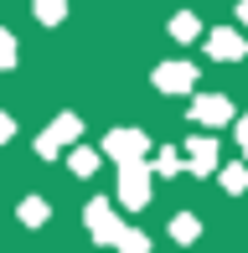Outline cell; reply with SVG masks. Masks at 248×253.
Returning a JSON list of instances; mask_svg holds the SVG:
<instances>
[{"instance_id":"cell-1","label":"cell","mask_w":248,"mask_h":253,"mask_svg":"<svg viewBox=\"0 0 248 253\" xmlns=\"http://www.w3.org/2000/svg\"><path fill=\"white\" fill-rule=\"evenodd\" d=\"M78 134H83V124H78L73 114H62V119L52 124V129L41 134V140H37V150H41V155H57L62 145H67V140H78Z\"/></svg>"},{"instance_id":"cell-2","label":"cell","mask_w":248,"mask_h":253,"mask_svg":"<svg viewBox=\"0 0 248 253\" xmlns=\"http://www.w3.org/2000/svg\"><path fill=\"white\" fill-rule=\"evenodd\" d=\"M155 83H161L165 93H186V88L197 83V67H186V62H171V67H161V73H155Z\"/></svg>"},{"instance_id":"cell-3","label":"cell","mask_w":248,"mask_h":253,"mask_svg":"<svg viewBox=\"0 0 248 253\" xmlns=\"http://www.w3.org/2000/svg\"><path fill=\"white\" fill-rule=\"evenodd\" d=\"M207 52H212V57H222V62H233V57H243V52H248V42L238 37V31H212V37H207Z\"/></svg>"},{"instance_id":"cell-4","label":"cell","mask_w":248,"mask_h":253,"mask_svg":"<svg viewBox=\"0 0 248 253\" xmlns=\"http://www.w3.org/2000/svg\"><path fill=\"white\" fill-rule=\"evenodd\" d=\"M109 155H124V160L145 155V134H134V129H129V134H124V129H119V134H109Z\"/></svg>"},{"instance_id":"cell-5","label":"cell","mask_w":248,"mask_h":253,"mask_svg":"<svg viewBox=\"0 0 248 253\" xmlns=\"http://www.w3.org/2000/svg\"><path fill=\"white\" fill-rule=\"evenodd\" d=\"M124 197H129V207L145 202V166H134V160H124Z\"/></svg>"},{"instance_id":"cell-6","label":"cell","mask_w":248,"mask_h":253,"mask_svg":"<svg viewBox=\"0 0 248 253\" xmlns=\"http://www.w3.org/2000/svg\"><path fill=\"white\" fill-rule=\"evenodd\" d=\"M212 166H217V145H212V140H191V170L207 176Z\"/></svg>"},{"instance_id":"cell-7","label":"cell","mask_w":248,"mask_h":253,"mask_svg":"<svg viewBox=\"0 0 248 253\" xmlns=\"http://www.w3.org/2000/svg\"><path fill=\"white\" fill-rule=\"evenodd\" d=\"M228 114H233V103H228V98H197V119H202V124H207V119H212V124H222Z\"/></svg>"},{"instance_id":"cell-8","label":"cell","mask_w":248,"mask_h":253,"mask_svg":"<svg viewBox=\"0 0 248 253\" xmlns=\"http://www.w3.org/2000/svg\"><path fill=\"white\" fill-rule=\"evenodd\" d=\"M67 160H73V170H78V176H93V170H98V155H93V150H73Z\"/></svg>"},{"instance_id":"cell-9","label":"cell","mask_w":248,"mask_h":253,"mask_svg":"<svg viewBox=\"0 0 248 253\" xmlns=\"http://www.w3.org/2000/svg\"><path fill=\"white\" fill-rule=\"evenodd\" d=\"M21 222H31V227H37V222H47V202H37V197H31V202H21Z\"/></svg>"},{"instance_id":"cell-10","label":"cell","mask_w":248,"mask_h":253,"mask_svg":"<svg viewBox=\"0 0 248 253\" xmlns=\"http://www.w3.org/2000/svg\"><path fill=\"white\" fill-rule=\"evenodd\" d=\"M62 10H67V0H37V16L41 21H62Z\"/></svg>"},{"instance_id":"cell-11","label":"cell","mask_w":248,"mask_h":253,"mask_svg":"<svg viewBox=\"0 0 248 253\" xmlns=\"http://www.w3.org/2000/svg\"><path fill=\"white\" fill-rule=\"evenodd\" d=\"M10 62H16V37L0 31V67H10Z\"/></svg>"},{"instance_id":"cell-12","label":"cell","mask_w":248,"mask_h":253,"mask_svg":"<svg viewBox=\"0 0 248 253\" xmlns=\"http://www.w3.org/2000/svg\"><path fill=\"white\" fill-rule=\"evenodd\" d=\"M222 186H228V191H243L248 186V170H222Z\"/></svg>"},{"instance_id":"cell-13","label":"cell","mask_w":248,"mask_h":253,"mask_svg":"<svg viewBox=\"0 0 248 253\" xmlns=\"http://www.w3.org/2000/svg\"><path fill=\"white\" fill-rule=\"evenodd\" d=\"M171 31H176V37H197V21H191V16H176Z\"/></svg>"},{"instance_id":"cell-14","label":"cell","mask_w":248,"mask_h":253,"mask_svg":"<svg viewBox=\"0 0 248 253\" xmlns=\"http://www.w3.org/2000/svg\"><path fill=\"white\" fill-rule=\"evenodd\" d=\"M0 140H10V119H5V114H0Z\"/></svg>"},{"instance_id":"cell-15","label":"cell","mask_w":248,"mask_h":253,"mask_svg":"<svg viewBox=\"0 0 248 253\" xmlns=\"http://www.w3.org/2000/svg\"><path fill=\"white\" fill-rule=\"evenodd\" d=\"M238 134H243V150H248V119H243V124H238Z\"/></svg>"},{"instance_id":"cell-16","label":"cell","mask_w":248,"mask_h":253,"mask_svg":"<svg viewBox=\"0 0 248 253\" xmlns=\"http://www.w3.org/2000/svg\"><path fill=\"white\" fill-rule=\"evenodd\" d=\"M238 16H243V21H248V0H243V5H238Z\"/></svg>"}]
</instances>
